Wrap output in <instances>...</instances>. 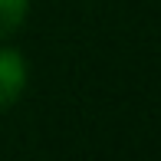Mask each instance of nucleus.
Returning a JSON list of instances; mask_svg holds the SVG:
<instances>
[{"label":"nucleus","instance_id":"obj_1","mask_svg":"<svg viewBox=\"0 0 161 161\" xmlns=\"http://www.w3.org/2000/svg\"><path fill=\"white\" fill-rule=\"evenodd\" d=\"M26 89V59L20 49H0V108H10Z\"/></svg>","mask_w":161,"mask_h":161},{"label":"nucleus","instance_id":"obj_2","mask_svg":"<svg viewBox=\"0 0 161 161\" xmlns=\"http://www.w3.org/2000/svg\"><path fill=\"white\" fill-rule=\"evenodd\" d=\"M26 13H30V0H0V40L17 33L26 23Z\"/></svg>","mask_w":161,"mask_h":161}]
</instances>
